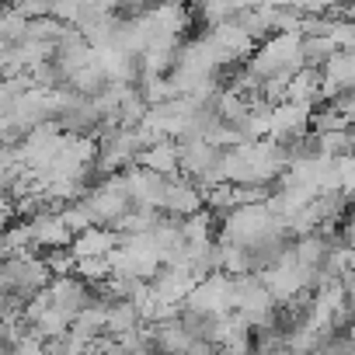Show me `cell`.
Listing matches in <instances>:
<instances>
[{"mask_svg":"<svg viewBox=\"0 0 355 355\" xmlns=\"http://www.w3.org/2000/svg\"><path fill=\"white\" fill-rule=\"evenodd\" d=\"M115 248H119V230H112V227H87L70 237L73 258H108Z\"/></svg>","mask_w":355,"mask_h":355,"instance_id":"10","label":"cell"},{"mask_svg":"<svg viewBox=\"0 0 355 355\" xmlns=\"http://www.w3.org/2000/svg\"><path fill=\"white\" fill-rule=\"evenodd\" d=\"M73 275H80L91 286H101L112 275V261L108 258H73Z\"/></svg>","mask_w":355,"mask_h":355,"instance_id":"17","label":"cell"},{"mask_svg":"<svg viewBox=\"0 0 355 355\" xmlns=\"http://www.w3.org/2000/svg\"><path fill=\"white\" fill-rule=\"evenodd\" d=\"M136 164L146 167V171H157L164 178H174L178 174V143L174 139H157V143H150L136 153Z\"/></svg>","mask_w":355,"mask_h":355,"instance_id":"11","label":"cell"},{"mask_svg":"<svg viewBox=\"0 0 355 355\" xmlns=\"http://www.w3.org/2000/svg\"><path fill=\"white\" fill-rule=\"evenodd\" d=\"M119 182L132 202V209H160L164 192H167V178L157 171H146L139 164H129L119 171Z\"/></svg>","mask_w":355,"mask_h":355,"instance_id":"5","label":"cell"},{"mask_svg":"<svg viewBox=\"0 0 355 355\" xmlns=\"http://www.w3.org/2000/svg\"><path fill=\"white\" fill-rule=\"evenodd\" d=\"M56 213H60V220H63V227H67L70 234H80V230L91 227V220H87V213H84L80 202H63Z\"/></svg>","mask_w":355,"mask_h":355,"instance_id":"18","label":"cell"},{"mask_svg":"<svg viewBox=\"0 0 355 355\" xmlns=\"http://www.w3.org/2000/svg\"><path fill=\"white\" fill-rule=\"evenodd\" d=\"M153 327V355H185L192 345V334L185 331L182 320H167V324H150Z\"/></svg>","mask_w":355,"mask_h":355,"instance_id":"12","label":"cell"},{"mask_svg":"<svg viewBox=\"0 0 355 355\" xmlns=\"http://www.w3.org/2000/svg\"><path fill=\"white\" fill-rule=\"evenodd\" d=\"M11 220H15V202L0 196V227H8Z\"/></svg>","mask_w":355,"mask_h":355,"instance_id":"22","label":"cell"},{"mask_svg":"<svg viewBox=\"0 0 355 355\" xmlns=\"http://www.w3.org/2000/svg\"><path fill=\"white\" fill-rule=\"evenodd\" d=\"M25 227H28V241H32V248H35V251L70 248V237H73V234L63 227V220H60V213H56V209H49V213H39V216L25 220Z\"/></svg>","mask_w":355,"mask_h":355,"instance_id":"9","label":"cell"},{"mask_svg":"<svg viewBox=\"0 0 355 355\" xmlns=\"http://www.w3.org/2000/svg\"><path fill=\"white\" fill-rule=\"evenodd\" d=\"M77 202L84 206L91 227H112V230H115V223L132 209V202H129V196H125V189H122V182H119V174H105V182L91 185Z\"/></svg>","mask_w":355,"mask_h":355,"instance_id":"3","label":"cell"},{"mask_svg":"<svg viewBox=\"0 0 355 355\" xmlns=\"http://www.w3.org/2000/svg\"><path fill=\"white\" fill-rule=\"evenodd\" d=\"M196 282H199V279H196L189 268H178V265H160V268L146 279L150 293H153L157 300L171 303V306H182L185 296H189V289H192Z\"/></svg>","mask_w":355,"mask_h":355,"instance_id":"7","label":"cell"},{"mask_svg":"<svg viewBox=\"0 0 355 355\" xmlns=\"http://www.w3.org/2000/svg\"><path fill=\"white\" fill-rule=\"evenodd\" d=\"M185 355H216V345H209L206 338H192V345H189Z\"/></svg>","mask_w":355,"mask_h":355,"instance_id":"21","label":"cell"},{"mask_svg":"<svg viewBox=\"0 0 355 355\" xmlns=\"http://www.w3.org/2000/svg\"><path fill=\"white\" fill-rule=\"evenodd\" d=\"M70 327H73V331H80V334H87V338L105 334V300L87 303V306H84V310L70 320Z\"/></svg>","mask_w":355,"mask_h":355,"instance_id":"16","label":"cell"},{"mask_svg":"<svg viewBox=\"0 0 355 355\" xmlns=\"http://www.w3.org/2000/svg\"><path fill=\"white\" fill-rule=\"evenodd\" d=\"M234 310L248 320L251 331L279 327V303L272 300L268 286H265L254 272L234 275Z\"/></svg>","mask_w":355,"mask_h":355,"instance_id":"2","label":"cell"},{"mask_svg":"<svg viewBox=\"0 0 355 355\" xmlns=\"http://www.w3.org/2000/svg\"><path fill=\"white\" fill-rule=\"evenodd\" d=\"M139 310L129 300H108L105 303V334H125L132 327H139Z\"/></svg>","mask_w":355,"mask_h":355,"instance_id":"13","label":"cell"},{"mask_svg":"<svg viewBox=\"0 0 355 355\" xmlns=\"http://www.w3.org/2000/svg\"><path fill=\"white\" fill-rule=\"evenodd\" d=\"M46 296H49V303H53L63 317H70V320H73L87 303L98 300V296H94V286L84 282V279L73 275V272H67V275H53L49 286H46Z\"/></svg>","mask_w":355,"mask_h":355,"instance_id":"6","label":"cell"},{"mask_svg":"<svg viewBox=\"0 0 355 355\" xmlns=\"http://www.w3.org/2000/svg\"><path fill=\"white\" fill-rule=\"evenodd\" d=\"M49 279H53V272L46 268L42 254L32 251V248L0 261V289L11 293V296H18L21 303L32 300L35 293H42V289L49 286Z\"/></svg>","mask_w":355,"mask_h":355,"instance_id":"1","label":"cell"},{"mask_svg":"<svg viewBox=\"0 0 355 355\" xmlns=\"http://www.w3.org/2000/svg\"><path fill=\"white\" fill-rule=\"evenodd\" d=\"M199 209H202V192H199V185L189 182V178H182V174L167 178V192H164L160 213L185 220V216H192V213H199Z\"/></svg>","mask_w":355,"mask_h":355,"instance_id":"8","label":"cell"},{"mask_svg":"<svg viewBox=\"0 0 355 355\" xmlns=\"http://www.w3.org/2000/svg\"><path fill=\"white\" fill-rule=\"evenodd\" d=\"M39 254H42V261H46V268H49L53 275L73 272V254H70V248H53V251H39Z\"/></svg>","mask_w":355,"mask_h":355,"instance_id":"19","label":"cell"},{"mask_svg":"<svg viewBox=\"0 0 355 355\" xmlns=\"http://www.w3.org/2000/svg\"><path fill=\"white\" fill-rule=\"evenodd\" d=\"M220 272H227V275H248V272H254V265H251V251L241 248V244H227V241H220Z\"/></svg>","mask_w":355,"mask_h":355,"instance_id":"15","label":"cell"},{"mask_svg":"<svg viewBox=\"0 0 355 355\" xmlns=\"http://www.w3.org/2000/svg\"><path fill=\"white\" fill-rule=\"evenodd\" d=\"M42 348H46V355H94V338L67 327L63 334L42 341Z\"/></svg>","mask_w":355,"mask_h":355,"instance_id":"14","label":"cell"},{"mask_svg":"<svg viewBox=\"0 0 355 355\" xmlns=\"http://www.w3.org/2000/svg\"><path fill=\"white\" fill-rule=\"evenodd\" d=\"M182 306L192 310V313H206V317L230 313V310H234V275H227V272H209V275H202V279L189 289V296H185Z\"/></svg>","mask_w":355,"mask_h":355,"instance_id":"4","label":"cell"},{"mask_svg":"<svg viewBox=\"0 0 355 355\" xmlns=\"http://www.w3.org/2000/svg\"><path fill=\"white\" fill-rule=\"evenodd\" d=\"M8 355H46V348H42V341H39V338L25 334V338H18V341L8 348Z\"/></svg>","mask_w":355,"mask_h":355,"instance_id":"20","label":"cell"}]
</instances>
